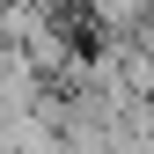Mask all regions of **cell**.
Wrapping results in <instances>:
<instances>
[{
  "instance_id": "1",
  "label": "cell",
  "mask_w": 154,
  "mask_h": 154,
  "mask_svg": "<svg viewBox=\"0 0 154 154\" xmlns=\"http://www.w3.org/2000/svg\"><path fill=\"white\" fill-rule=\"evenodd\" d=\"M88 8H95V22H103V29H140L147 22V8H154V0H88Z\"/></svg>"
}]
</instances>
